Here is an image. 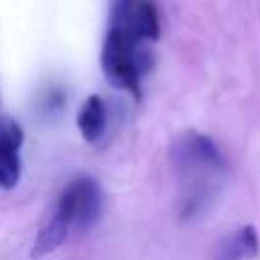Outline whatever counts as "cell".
<instances>
[{"mask_svg":"<svg viewBox=\"0 0 260 260\" xmlns=\"http://www.w3.org/2000/svg\"><path fill=\"white\" fill-rule=\"evenodd\" d=\"M173 165L185 181L181 215H197L213 197L217 179L225 171V158L219 146L205 134L187 132L183 134L171 150Z\"/></svg>","mask_w":260,"mask_h":260,"instance_id":"cell-1","label":"cell"},{"mask_svg":"<svg viewBox=\"0 0 260 260\" xmlns=\"http://www.w3.org/2000/svg\"><path fill=\"white\" fill-rule=\"evenodd\" d=\"M150 63L152 59L148 49H142L126 26H110L102 49V69L112 85L138 95L140 75L150 67Z\"/></svg>","mask_w":260,"mask_h":260,"instance_id":"cell-2","label":"cell"},{"mask_svg":"<svg viewBox=\"0 0 260 260\" xmlns=\"http://www.w3.org/2000/svg\"><path fill=\"white\" fill-rule=\"evenodd\" d=\"M102 211L100 187L91 177H79L71 181L59 195L55 213L65 217L71 228L87 230L93 225Z\"/></svg>","mask_w":260,"mask_h":260,"instance_id":"cell-3","label":"cell"},{"mask_svg":"<svg viewBox=\"0 0 260 260\" xmlns=\"http://www.w3.org/2000/svg\"><path fill=\"white\" fill-rule=\"evenodd\" d=\"M22 130L10 118H0V189H10L20 177Z\"/></svg>","mask_w":260,"mask_h":260,"instance_id":"cell-4","label":"cell"},{"mask_svg":"<svg viewBox=\"0 0 260 260\" xmlns=\"http://www.w3.org/2000/svg\"><path fill=\"white\" fill-rule=\"evenodd\" d=\"M260 250V238L252 223H246L221 240L213 248V260H252Z\"/></svg>","mask_w":260,"mask_h":260,"instance_id":"cell-5","label":"cell"},{"mask_svg":"<svg viewBox=\"0 0 260 260\" xmlns=\"http://www.w3.org/2000/svg\"><path fill=\"white\" fill-rule=\"evenodd\" d=\"M106 106L102 102L100 95H89L79 114H77V128L81 132V136L87 140V142H98L106 130Z\"/></svg>","mask_w":260,"mask_h":260,"instance_id":"cell-6","label":"cell"},{"mask_svg":"<svg viewBox=\"0 0 260 260\" xmlns=\"http://www.w3.org/2000/svg\"><path fill=\"white\" fill-rule=\"evenodd\" d=\"M69 223L65 221V217H61L59 213H53V217L41 228L35 244H32V258H41V256H47L51 252H55L67 238L69 234Z\"/></svg>","mask_w":260,"mask_h":260,"instance_id":"cell-7","label":"cell"}]
</instances>
